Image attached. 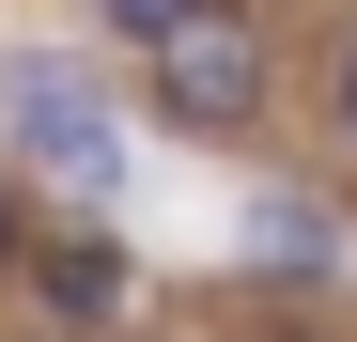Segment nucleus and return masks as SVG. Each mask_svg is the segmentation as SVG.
I'll return each instance as SVG.
<instances>
[{
	"instance_id": "obj_4",
	"label": "nucleus",
	"mask_w": 357,
	"mask_h": 342,
	"mask_svg": "<svg viewBox=\"0 0 357 342\" xmlns=\"http://www.w3.org/2000/svg\"><path fill=\"white\" fill-rule=\"evenodd\" d=\"M249 249H264L280 280H311V265H326V218H311V202H264V218H249Z\"/></svg>"
},
{
	"instance_id": "obj_2",
	"label": "nucleus",
	"mask_w": 357,
	"mask_h": 342,
	"mask_svg": "<svg viewBox=\"0 0 357 342\" xmlns=\"http://www.w3.org/2000/svg\"><path fill=\"white\" fill-rule=\"evenodd\" d=\"M0 125H16L47 171H63V187H109V171H125V140H109V94H93L78 63H16V78H0Z\"/></svg>"
},
{
	"instance_id": "obj_1",
	"label": "nucleus",
	"mask_w": 357,
	"mask_h": 342,
	"mask_svg": "<svg viewBox=\"0 0 357 342\" xmlns=\"http://www.w3.org/2000/svg\"><path fill=\"white\" fill-rule=\"evenodd\" d=\"M140 78H155V109H171L187 140H249V125H264V94H280L264 31H249V0H202L187 31H155V47H140Z\"/></svg>"
},
{
	"instance_id": "obj_6",
	"label": "nucleus",
	"mask_w": 357,
	"mask_h": 342,
	"mask_svg": "<svg viewBox=\"0 0 357 342\" xmlns=\"http://www.w3.org/2000/svg\"><path fill=\"white\" fill-rule=\"evenodd\" d=\"M31 265V218H16V187H0V280H16Z\"/></svg>"
},
{
	"instance_id": "obj_5",
	"label": "nucleus",
	"mask_w": 357,
	"mask_h": 342,
	"mask_svg": "<svg viewBox=\"0 0 357 342\" xmlns=\"http://www.w3.org/2000/svg\"><path fill=\"white\" fill-rule=\"evenodd\" d=\"M93 16H109V31H125V47H155V31H187V16H202V0H93Z\"/></svg>"
},
{
	"instance_id": "obj_7",
	"label": "nucleus",
	"mask_w": 357,
	"mask_h": 342,
	"mask_svg": "<svg viewBox=\"0 0 357 342\" xmlns=\"http://www.w3.org/2000/svg\"><path fill=\"white\" fill-rule=\"evenodd\" d=\"M342 140H357V47H342Z\"/></svg>"
},
{
	"instance_id": "obj_3",
	"label": "nucleus",
	"mask_w": 357,
	"mask_h": 342,
	"mask_svg": "<svg viewBox=\"0 0 357 342\" xmlns=\"http://www.w3.org/2000/svg\"><path fill=\"white\" fill-rule=\"evenodd\" d=\"M47 311H63V327H93V311H125V249H109V234H78V249H47Z\"/></svg>"
}]
</instances>
